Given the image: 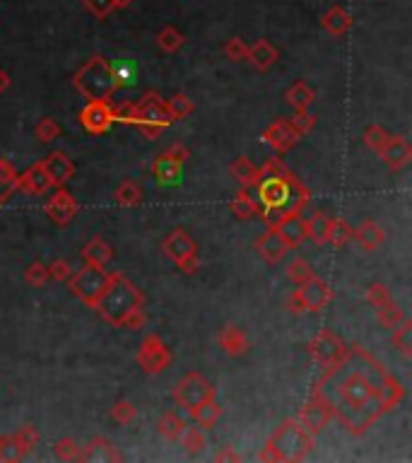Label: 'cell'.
Wrapping results in <instances>:
<instances>
[{"instance_id":"484cf974","label":"cell","mask_w":412,"mask_h":463,"mask_svg":"<svg viewBox=\"0 0 412 463\" xmlns=\"http://www.w3.org/2000/svg\"><path fill=\"white\" fill-rule=\"evenodd\" d=\"M227 54L232 56V58H244V56H249V49H246V46L241 44L239 39H232L227 44Z\"/></svg>"},{"instance_id":"cb8c5ba5","label":"cell","mask_w":412,"mask_h":463,"mask_svg":"<svg viewBox=\"0 0 412 463\" xmlns=\"http://www.w3.org/2000/svg\"><path fill=\"white\" fill-rule=\"evenodd\" d=\"M188 109H191V104H188L186 97H174L172 104H169V116H184Z\"/></svg>"},{"instance_id":"277c9868","label":"cell","mask_w":412,"mask_h":463,"mask_svg":"<svg viewBox=\"0 0 412 463\" xmlns=\"http://www.w3.org/2000/svg\"><path fill=\"white\" fill-rule=\"evenodd\" d=\"M104 287H107V278H104L99 271L94 268H87V271H80L78 278L73 280V290L82 295L85 300H94L97 295H104Z\"/></svg>"},{"instance_id":"9a60e30c","label":"cell","mask_w":412,"mask_h":463,"mask_svg":"<svg viewBox=\"0 0 412 463\" xmlns=\"http://www.w3.org/2000/svg\"><path fill=\"white\" fill-rule=\"evenodd\" d=\"M193 415H196V420L200 425H205V427H210L217 420V415H220V408H215V406H203L200 403L198 408H193Z\"/></svg>"},{"instance_id":"5bb4252c","label":"cell","mask_w":412,"mask_h":463,"mask_svg":"<svg viewBox=\"0 0 412 463\" xmlns=\"http://www.w3.org/2000/svg\"><path fill=\"white\" fill-rule=\"evenodd\" d=\"M157 41H160V46L164 51H176V49H181V44H184V37H181L176 29H164V32L157 37Z\"/></svg>"},{"instance_id":"f546056e","label":"cell","mask_w":412,"mask_h":463,"mask_svg":"<svg viewBox=\"0 0 412 463\" xmlns=\"http://www.w3.org/2000/svg\"><path fill=\"white\" fill-rule=\"evenodd\" d=\"M290 273L294 280H302V278H309V268H306L304 261H294L290 266Z\"/></svg>"},{"instance_id":"d6a6232c","label":"cell","mask_w":412,"mask_h":463,"mask_svg":"<svg viewBox=\"0 0 412 463\" xmlns=\"http://www.w3.org/2000/svg\"><path fill=\"white\" fill-rule=\"evenodd\" d=\"M10 85V78H8V73H3V70H0V92L5 90V87Z\"/></svg>"},{"instance_id":"8fae6325","label":"cell","mask_w":412,"mask_h":463,"mask_svg":"<svg viewBox=\"0 0 412 463\" xmlns=\"http://www.w3.org/2000/svg\"><path fill=\"white\" fill-rule=\"evenodd\" d=\"M323 25H326L328 32H333V34H343L345 29L350 27V17H347V13H345L343 8H333L331 13L323 17Z\"/></svg>"},{"instance_id":"83f0119b","label":"cell","mask_w":412,"mask_h":463,"mask_svg":"<svg viewBox=\"0 0 412 463\" xmlns=\"http://www.w3.org/2000/svg\"><path fill=\"white\" fill-rule=\"evenodd\" d=\"M56 133H58V128H56V123L51 121V119H46V121L39 126V136H41V140H54Z\"/></svg>"},{"instance_id":"44dd1931","label":"cell","mask_w":412,"mask_h":463,"mask_svg":"<svg viewBox=\"0 0 412 463\" xmlns=\"http://www.w3.org/2000/svg\"><path fill=\"white\" fill-rule=\"evenodd\" d=\"M138 198H140V193L133 184H123L119 189V201L123 205H135V203H138Z\"/></svg>"},{"instance_id":"ac0fdd59","label":"cell","mask_w":412,"mask_h":463,"mask_svg":"<svg viewBox=\"0 0 412 463\" xmlns=\"http://www.w3.org/2000/svg\"><path fill=\"white\" fill-rule=\"evenodd\" d=\"M350 237H352V232L347 230L343 222H331V225H328V239H331V242H335V244H345Z\"/></svg>"},{"instance_id":"9c48e42d","label":"cell","mask_w":412,"mask_h":463,"mask_svg":"<svg viewBox=\"0 0 412 463\" xmlns=\"http://www.w3.org/2000/svg\"><path fill=\"white\" fill-rule=\"evenodd\" d=\"M285 246L287 242L282 239V234L280 232H270L266 234V237L261 239V244H258V249L263 251V256L270 261H275V259H280L282 256V251H285Z\"/></svg>"},{"instance_id":"836d02e7","label":"cell","mask_w":412,"mask_h":463,"mask_svg":"<svg viewBox=\"0 0 412 463\" xmlns=\"http://www.w3.org/2000/svg\"><path fill=\"white\" fill-rule=\"evenodd\" d=\"M133 0H114V8H128Z\"/></svg>"},{"instance_id":"1f68e13d","label":"cell","mask_w":412,"mask_h":463,"mask_svg":"<svg viewBox=\"0 0 412 463\" xmlns=\"http://www.w3.org/2000/svg\"><path fill=\"white\" fill-rule=\"evenodd\" d=\"M294 123H299L302 128H309L314 121H311V116H297V121H294Z\"/></svg>"},{"instance_id":"d4e9b609","label":"cell","mask_w":412,"mask_h":463,"mask_svg":"<svg viewBox=\"0 0 412 463\" xmlns=\"http://www.w3.org/2000/svg\"><path fill=\"white\" fill-rule=\"evenodd\" d=\"M46 275H49V273H46V268H44V266H39V263H37V266L29 268V273L25 275V278L29 280V283L41 285V283H44V280H46Z\"/></svg>"},{"instance_id":"6da1fadb","label":"cell","mask_w":412,"mask_h":463,"mask_svg":"<svg viewBox=\"0 0 412 463\" xmlns=\"http://www.w3.org/2000/svg\"><path fill=\"white\" fill-rule=\"evenodd\" d=\"M263 177L266 179L258 186V201L263 203L268 218H273L275 213H278V218L292 215L299 208V184H294L287 172L285 177H278V174H270L266 169Z\"/></svg>"},{"instance_id":"4fadbf2b","label":"cell","mask_w":412,"mask_h":463,"mask_svg":"<svg viewBox=\"0 0 412 463\" xmlns=\"http://www.w3.org/2000/svg\"><path fill=\"white\" fill-rule=\"evenodd\" d=\"M222 345L229 350L232 355H237V353H244V336L237 331V328H227L225 333H222Z\"/></svg>"},{"instance_id":"7c38bea8","label":"cell","mask_w":412,"mask_h":463,"mask_svg":"<svg viewBox=\"0 0 412 463\" xmlns=\"http://www.w3.org/2000/svg\"><path fill=\"white\" fill-rule=\"evenodd\" d=\"M49 184H51V179L46 177V172H44V167H41V164H37V167H34L32 172L27 174V179H25V189L32 191V193H44Z\"/></svg>"},{"instance_id":"f1b7e54d","label":"cell","mask_w":412,"mask_h":463,"mask_svg":"<svg viewBox=\"0 0 412 463\" xmlns=\"http://www.w3.org/2000/svg\"><path fill=\"white\" fill-rule=\"evenodd\" d=\"M10 167H5L3 162H0V201H3V196L8 193V186H10Z\"/></svg>"},{"instance_id":"3957f363","label":"cell","mask_w":412,"mask_h":463,"mask_svg":"<svg viewBox=\"0 0 412 463\" xmlns=\"http://www.w3.org/2000/svg\"><path fill=\"white\" fill-rule=\"evenodd\" d=\"M114 111H111L107 104L99 102V99H94V102L82 111V126L87 128V131L92 133H102L107 131V128L114 123Z\"/></svg>"},{"instance_id":"4316f807","label":"cell","mask_w":412,"mask_h":463,"mask_svg":"<svg viewBox=\"0 0 412 463\" xmlns=\"http://www.w3.org/2000/svg\"><path fill=\"white\" fill-rule=\"evenodd\" d=\"M114 418L119 420V423H128V420L133 418V408H131V403H119L114 410Z\"/></svg>"},{"instance_id":"8992f818","label":"cell","mask_w":412,"mask_h":463,"mask_svg":"<svg viewBox=\"0 0 412 463\" xmlns=\"http://www.w3.org/2000/svg\"><path fill=\"white\" fill-rule=\"evenodd\" d=\"M155 177L162 186H176L181 181V164L169 160L167 155H162L155 162Z\"/></svg>"},{"instance_id":"30bf717a","label":"cell","mask_w":412,"mask_h":463,"mask_svg":"<svg viewBox=\"0 0 412 463\" xmlns=\"http://www.w3.org/2000/svg\"><path fill=\"white\" fill-rule=\"evenodd\" d=\"M249 58L253 63H256L258 68H268L270 63L278 58V51L273 49V46L268 44V41H258L253 49H249Z\"/></svg>"},{"instance_id":"ffe728a7","label":"cell","mask_w":412,"mask_h":463,"mask_svg":"<svg viewBox=\"0 0 412 463\" xmlns=\"http://www.w3.org/2000/svg\"><path fill=\"white\" fill-rule=\"evenodd\" d=\"M234 210H237L241 218H251L253 210H256V203L249 201V196H246V193H239V198L234 201Z\"/></svg>"},{"instance_id":"603a6c76","label":"cell","mask_w":412,"mask_h":463,"mask_svg":"<svg viewBox=\"0 0 412 463\" xmlns=\"http://www.w3.org/2000/svg\"><path fill=\"white\" fill-rule=\"evenodd\" d=\"M290 102L294 104V107H306V104L311 102V92H304V87L299 85V87H294V90L290 92Z\"/></svg>"},{"instance_id":"7a4b0ae2","label":"cell","mask_w":412,"mask_h":463,"mask_svg":"<svg viewBox=\"0 0 412 463\" xmlns=\"http://www.w3.org/2000/svg\"><path fill=\"white\" fill-rule=\"evenodd\" d=\"M78 85L87 92L92 99H102L109 97V92L114 90V78H111L109 66H104L102 58H94V61L78 75Z\"/></svg>"},{"instance_id":"d6986e66","label":"cell","mask_w":412,"mask_h":463,"mask_svg":"<svg viewBox=\"0 0 412 463\" xmlns=\"http://www.w3.org/2000/svg\"><path fill=\"white\" fill-rule=\"evenodd\" d=\"M85 5L97 17H107L114 10V0H85Z\"/></svg>"},{"instance_id":"5b68a950","label":"cell","mask_w":412,"mask_h":463,"mask_svg":"<svg viewBox=\"0 0 412 463\" xmlns=\"http://www.w3.org/2000/svg\"><path fill=\"white\" fill-rule=\"evenodd\" d=\"M41 167H44L46 177L51 179V184H63V181H68L70 174H73V162H70L63 152H54Z\"/></svg>"},{"instance_id":"4dcf8cb0","label":"cell","mask_w":412,"mask_h":463,"mask_svg":"<svg viewBox=\"0 0 412 463\" xmlns=\"http://www.w3.org/2000/svg\"><path fill=\"white\" fill-rule=\"evenodd\" d=\"M51 273H54L56 278H61V280H63V278H68V273H70V266H68V263H63V261H58L56 266L51 268Z\"/></svg>"},{"instance_id":"ba28073f","label":"cell","mask_w":412,"mask_h":463,"mask_svg":"<svg viewBox=\"0 0 412 463\" xmlns=\"http://www.w3.org/2000/svg\"><path fill=\"white\" fill-rule=\"evenodd\" d=\"M49 213L54 215V220H58V222H68L75 213L73 198H70L68 193H63V191L56 193V196L51 198V203H49Z\"/></svg>"},{"instance_id":"e0dca14e","label":"cell","mask_w":412,"mask_h":463,"mask_svg":"<svg viewBox=\"0 0 412 463\" xmlns=\"http://www.w3.org/2000/svg\"><path fill=\"white\" fill-rule=\"evenodd\" d=\"M160 432H164L167 437H176L184 432V420L176 418V415H167V418L160 423Z\"/></svg>"},{"instance_id":"2e32d148","label":"cell","mask_w":412,"mask_h":463,"mask_svg":"<svg viewBox=\"0 0 412 463\" xmlns=\"http://www.w3.org/2000/svg\"><path fill=\"white\" fill-rule=\"evenodd\" d=\"M328 225H331V220L323 218V215L319 213L314 220H311V230H306V234H311L314 239L323 242V239H328Z\"/></svg>"},{"instance_id":"52a82bcc","label":"cell","mask_w":412,"mask_h":463,"mask_svg":"<svg viewBox=\"0 0 412 463\" xmlns=\"http://www.w3.org/2000/svg\"><path fill=\"white\" fill-rule=\"evenodd\" d=\"M109 70L116 87H133L135 80H138V66L133 61H128V58H119Z\"/></svg>"},{"instance_id":"7402d4cb","label":"cell","mask_w":412,"mask_h":463,"mask_svg":"<svg viewBox=\"0 0 412 463\" xmlns=\"http://www.w3.org/2000/svg\"><path fill=\"white\" fill-rule=\"evenodd\" d=\"M184 444H186L188 451H200V449H203V444H205V439L198 430H188L186 437H184Z\"/></svg>"}]
</instances>
